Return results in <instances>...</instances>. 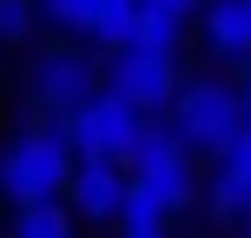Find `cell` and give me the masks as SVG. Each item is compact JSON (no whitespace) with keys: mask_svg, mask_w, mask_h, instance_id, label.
I'll return each instance as SVG.
<instances>
[{"mask_svg":"<svg viewBox=\"0 0 251 238\" xmlns=\"http://www.w3.org/2000/svg\"><path fill=\"white\" fill-rule=\"evenodd\" d=\"M238 93H245V113H251V53L238 60Z\"/></svg>","mask_w":251,"mask_h":238,"instance_id":"5bb4252c","label":"cell"},{"mask_svg":"<svg viewBox=\"0 0 251 238\" xmlns=\"http://www.w3.org/2000/svg\"><path fill=\"white\" fill-rule=\"evenodd\" d=\"M73 132L66 126H26L20 139L7 146V159H0V185H7L13 205L26 199H66V185H73Z\"/></svg>","mask_w":251,"mask_h":238,"instance_id":"6da1fadb","label":"cell"},{"mask_svg":"<svg viewBox=\"0 0 251 238\" xmlns=\"http://www.w3.org/2000/svg\"><path fill=\"white\" fill-rule=\"evenodd\" d=\"M126 192H132V172H126L119 159H79L66 199H73V212L86 218V225H119Z\"/></svg>","mask_w":251,"mask_h":238,"instance_id":"5b68a950","label":"cell"},{"mask_svg":"<svg viewBox=\"0 0 251 238\" xmlns=\"http://www.w3.org/2000/svg\"><path fill=\"white\" fill-rule=\"evenodd\" d=\"M26 33H33V0H0V40L20 47Z\"/></svg>","mask_w":251,"mask_h":238,"instance_id":"4fadbf2b","label":"cell"},{"mask_svg":"<svg viewBox=\"0 0 251 238\" xmlns=\"http://www.w3.org/2000/svg\"><path fill=\"white\" fill-rule=\"evenodd\" d=\"M218 165H225V172H238V179H251V113H245L238 132L218 146Z\"/></svg>","mask_w":251,"mask_h":238,"instance_id":"7c38bea8","label":"cell"},{"mask_svg":"<svg viewBox=\"0 0 251 238\" xmlns=\"http://www.w3.org/2000/svg\"><path fill=\"white\" fill-rule=\"evenodd\" d=\"M152 7H165V13H178V20H185V13L199 7V0H152Z\"/></svg>","mask_w":251,"mask_h":238,"instance_id":"9a60e30c","label":"cell"},{"mask_svg":"<svg viewBox=\"0 0 251 238\" xmlns=\"http://www.w3.org/2000/svg\"><path fill=\"white\" fill-rule=\"evenodd\" d=\"M106 86H119L132 106H146V113H165V106L178 100V66L172 53L159 47H113V66H106Z\"/></svg>","mask_w":251,"mask_h":238,"instance_id":"277c9868","label":"cell"},{"mask_svg":"<svg viewBox=\"0 0 251 238\" xmlns=\"http://www.w3.org/2000/svg\"><path fill=\"white\" fill-rule=\"evenodd\" d=\"M73 199H26L20 212H13V232L20 238H66L73 232Z\"/></svg>","mask_w":251,"mask_h":238,"instance_id":"ba28073f","label":"cell"},{"mask_svg":"<svg viewBox=\"0 0 251 238\" xmlns=\"http://www.w3.org/2000/svg\"><path fill=\"white\" fill-rule=\"evenodd\" d=\"M146 119H152L146 106H132L119 86H106V93H93L66 126H73V152H79V159H119L126 165V152L139 146Z\"/></svg>","mask_w":251,"mask_h":238,"instance_id":"3957f363","label":"cell"},{"mask_svg":"<svg viewBox=\"0 0 251 238\" xmlns=\"http://www.w3.org/2000/svg\"><path fill=\"white\" fill-rule=\"evenodd\" d=\"M172 119H178V132H185L192 152H212V159H218V146L245 126V93H238V79L225 86V79L199 73V79H185V86H178Z\"/></svg>","mask_w":251,"mask_h":238,"instance_id":"7a4b0ae2","label":"cell"},{"mask_svg":"<svg viewBox=\"0 0 251 238\" xmlns=\"http://www.w3.org/2000/svg\"><path fill=\"white\" fill-rule=\"evenodd\" d=\"M126 47H159V53H172V47H178V13H165V7L146 0V13H139V26H132Z\"/></svg>","mask_w":251,"mask_h":238,"instance_id":"30bf717a","label":"cell"},{"mask_svg":"<svg viewBox=\"0 0 251 238\" xmlns=\"http://www.w3.org/2000/svg\"><path fill=\"white\" fill-rule=\"evenodd\" d=\"M0 159H7V152H0Z\"/></svg>","mask_w":251,"mask_h":238,"instance_id":"2e32d148","label":"cell"},{"mask_svg":"<svg viewBox=\"0 0 251 238\" xmlns=\"http://www.w3.org/2000/svg\"><path fill=\"white\" fill-rule=\"evenodd\" d=\"M165 225H172V205L165 199H152V192H126V205H119V232L126 238H159Z\"/></svg>","mask_w":251,"mask_h":238,"instance_id":"9c48e42d","label":"cell"},{"mask_svg":"<svg viewBox=\"0 0 251 238\" xmlns=\"http://www.w3.org/2000/svg\"><path fill=\"white\" fill-rule=\"evenodd\" d=\"M205 47L218 60H245L251 53V0H212L205 7Z\"/></svg>","mask_w":251,"mask_h":238,"instance_id":"52a82bcc","label":"cell"},{"mask_svg":"<svg viewBox=\"0 0 251 238\" xmlns=\"http://www.w3.org/2000/svg\"><path fill=\"white\" fill-rule=\"evenodd\" d=\"M40 7H47V20H60L66 33H93L100 13H106V0H40Z\"/></svg>","mask_w":251,"mask_h":238,"instance_id":"8fae6325","label":"cell"},{"mask_svg":"<svg viewBox=\"0 0 251 238\" xmlns=\"http://www.w3.org/2000/svg\"><path fill=\"white\" fill-rule=\"evenodd\" d=\"M33 100L47 106L53 119H73L79 106L93 100V60L86 53H47L33 66Z\"/></svg>","mask_w":251,"mask_h":238,"instance_id":"8992f818","label":"cell"}]
</instances>
